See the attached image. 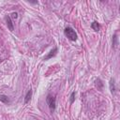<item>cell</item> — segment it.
Here are the masks:
<instances>
[{"instance_id": "8fae6325", "label": "cell", "mask_w": 120, "mask_h": 120, "mask_svg": "<svg viewBox=\"0 0 120 120\" xmlns=\"http://www.w3.org/2000/svg\"><path fill=\"white\" fill-rule=\"evenodd\" d=\"M74 100H75V92H72L71 93V95H70V104H72L73 102H74Z\"/></svg>"}, {"instance_id": "7c38bea8", "label": "cell", "mask_w": 120, "mask_h": 120, "mask_svg": "<svg viewBox=\"0 0 120 120\" xmlns=\"http://www.w3.org/2000/svg\"><path fill=\"white\" fill-rule=\"evenodd\" d=\"M11 15H12V17H13L14 19H17V18H18V13H16V12H13Z\"/></svg>"}, {"instance_id": "8992f818", "label": "cell", "mask_w": 120, "mask_h": 120, "mask_svg": "<svg viewBox=\"0 0 120 120\" xmlns=\"http://www.w3.org/2000/svg\"><path fill=\"white\" fill-rule=\"evenodd\" d=\"M109 85H110V90H111V93H112V94H114V93H115L116 88H115V82H114V79H113V78H112V79L110 80Z\"/></svg>"}, {"instance_id": "9c48e42d", "label": "cell", "mask_w": 120, "mask_h": 120, "mask_svg": "<svg viewBox=\"0 0 120 120\" xmlns=\"http://www.w3.org/2000/svg\"><path fill=\"white\" fill-rule=\"evenodd\" d=\"M0 101L3 102V103H5V104H8V103L10 102L8 97L6 96V95H0Z\"/></svg>"}, {"instance_id": "ba28073f", "label": "cell", "mask_w": 120, "mask_h": 120, "mask_svg": "<svg viewBox=\"0 0 120 120\" xmlns=\"http://www.w3.org/2000/svg\"><path fill=\"white\" fill-rule=\"evenodd\" d=\"M118 46V38H117V34H114L112 37V48L116 49Z\"/></svg>"}, {"instance_id": "277c9868", "label": "cell", "mask_w": 120, "mask_h": 120, "mask_svg": "<svg viewBox=\"0 0 120 120\" xmlns=\"http://www.w3.org/2000/svg\"><path fill=\"white\" fill-rule=\"evenodd\" d=\"M6 22H7V25H8V28L10 30V31H13L14 27H13V22L11 21V18L10 16H6Z\"/></svg>"}, {"instance_id": "4fadbf2b", "label": "cell", "mask_w": 120, "mask_h": 120, "mask_svg": "<svg viewBox=\"0 0 120 120\" xmlns=\"http://www.w3.org/2000/svg\"><path fill=\"white\" fill-rule=\"evenodd\" d=\"M29 3H31V4H38V2H29Z\"/></svg>"}, {"instance_id": "3957f363", "label": "cell", "mask_w": 120, "mask_h": 120, "mask_svg": "<svg viewBox=\"0 0 120 120\" xmlns=\"http://www.w3.org/2000/svg\"><path fill=\"white\" fill-rule=\"evenodd\" d=\"M57 48H53L45 57H44V60H48V59H51L52 57H53V56H55L56 55V53H57Z\"/></svg>"}, {"instance_id": "5bb4252c", "label": "cell", "mask_w": 120, "mask_h": 120, "mask_svg": "<svg viewBox=\"0 0 120 120\" xmlns=\"http://www.w3.org/2000/svg\"><path fill=\"white\" fill-rule=\"evenodd\" d=\"M0 61H2V60H1V59H0Z\"/></svg>"}, {"instance_id": "7a4b0ae2", "label": "cell", "mask_w": 120, "mask_h": 120, "mask_svg": "<svg viewBox=\"0 0 120 120\" xmlns=\"http://www.w3.org/2000/svg\"><path fill=\"white\" fill-rule=\"evenodd\" d=\"M46 102L51 110V112H54L55 110V106H56V100H55V98L53 96H52L51 94H48L47 98H46Z\"/></svg>"}, {"instance_id": "6da1fadb", "label": "cell", "mask_w": 120, "mask_h": 120, "mask_svg": "<svg viewBox=\"0 0 120 120\" xmlns=\"http://www.w3.org/2000/svg\"><path fill=\"white\" fill-rule=\"evenodd\" d=\"M64 34H65V36H66L69 40H71V41H76V40H77L78 36H77V33L75 32V30H74L73 28H71V27H69V26L66 27L65 30H64Z\"/></svg>"}, {"instance_id": "30bf717a", "label": "cell", "mask_w": 120, "mask_h": 120, "mask_svg": "<svg viewBox=\"0 0 120 120\" xmlns=\"http://www.w3.org/2000/svg\"><path fill=\"white\" fill-rule=\"evenodd\" d=\"M31 97H32V90H31V88H30V89L28 90V92L26 93L25 98H24V103H25V104H26V103H28V101L30 100Z\"/></svg>"}, {"instance_id": "5b68a950", "label": "cell", "mask_w": 120, "mask_h": 120, "mask_svg": "<svg viewBox=\"0 0 120 120\" xmlns=\"http://www.w3.org/2000/svg\"><path fill=\"white\" fill-rule=\"evenodd\" d=\"M95 85L98 88V90H99V91H102L103 90V85L104 84H103V82H102V81L100 79H97L95 81Z\"/></svg>"}, {"instance_id": "52a82bcc", "label": "cell", "mask_w": 120, "mask_h": 120, "mask_svg": "<svg viewBox=\"0 0 120 120\" xmlns=\"http://www.w3.org/2000/svg\"><path fill=\"white\" fill-rule=\"evenodd\" d=\"M91 28L93 29V30H95V31H99L100 30V24L97 22V21H94L92 23H91Z\"/></svg>"}]
</instances>
